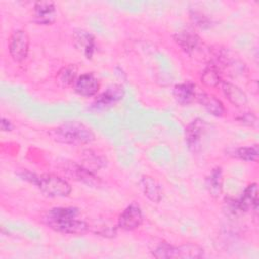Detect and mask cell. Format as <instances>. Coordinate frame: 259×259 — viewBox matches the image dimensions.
I'll return each mask as SVG.
<instances>
[{
  "mask_svg": "<svg viewBox=\"0 0 259 259\" xmlns=\"http://www.w3.org/2000/svg\"><path fill=\"white\" fill-rule=\"evenodd\" d=\"M73 85L76 93L84 97L95 95L99 89V82L97 78L91 73L82 74L76 79Z\"/></svg>",
  "mask_w": 259,
  "mask_h": 259,
  "instance_id": "cell-10",
  "label": "cell"
},
{
  "mask_svg": "<svg viewBox=\"0 0 259 259\" xmlns=\"http://www.w3.org/2000/svg\"><path fill=\"white\" fill-rule=\"evenodd\" d=\"M223 183H224V178H223L222 168L217 167L210 172V174L206 178V187L212 197L218 198L222 194Z\"/></svg>",
  "mask_w": 259,
  "mask_h": 259,
  "instance_id": "cell-18",
  "label": "cell"
},
{
  "mask_svg": "<svg viewBox=\"0 0 259 259\" xmlns=\"http://www.w3.org/2000/svg\"><path fill=\"white\" fill-rule=\"evenodd\" d=\"M238 206L241 212L248 211V210H256L258 206V187L257 183H251L249 184L242 196L237 199Z\"/></svg>",
  "mask_w": 259,
  "mask_h": 259,
  "instance_id": "cell-12",
  "label": "cell"
},
{
  "mask_svg": "<svg viewBox=\"0 0 259 259\" xmlns=\"http://www.w3.org/2000/svg\"><path fill=\"white\" fill-rule=\"evenodd\" d=\"M191 18L193 20L194 23H196V25L200 26V27H207L209 26V20L206 16H204L201 13L198 12H193L191 14Z\"/></svg>",
  "mask_w": 259,
  "mask_h": 259,
  "instance_id": "cell-23",
  "label": "cell"
},
{
  "mask_svg": "<svg viewBox=\"0 0 259 259\" xmlns=\"http://www.w3.org/2000/svg\"><path fill=\"white\" fill-rule=\"evenodd\" d=\"M234 153H235L234 156L240 160H243L246 162H257L259 149L257 145L250 146V147H241L236 149Z\"/></svg>",
  "mask_w": 259,
  "mask_h": 259,
  "instance_id": "cell-20",
  "label": "cell"
},
{
  "mask_svg": "<svg viewBox=\"0 0 259 259\" xmlns=\"http://www.w3.org/2000/svg\"><path fill=\"white\" fill-rule=\"evenodd\" d=\"M205 130V122L200 118L192 120L185 128V140L188 148L196 152L199 149L201 138Z\"/></svg>",
  "mask_w": 259,
  "mask_h": 259,
  "instance_id": "cell-9",
  "label": "cell"
},
{
  "mask_svg": "<svg viewBox=\"0 0 259 259\" xmlns=\"http://www.w3.org/2000/svg\"><path fill=\"white\" fill-rule=\"evenodd\" d=\"M141 189L144 195L153 202H159L162 198V188L159 182L152 176L144 175L140 180Z\"/></svg>",
  "mask_w": 259,
  "mask_h": 259,
  "instance_id": "cell-13",
  "label": "cell"
},
{
  "mask_svg": "<svg viewBox=\"0 0 259 259\" xmlns=\"http://www.w3.org/2000/svg\"><path fill=\"white\" fill-rule=\"evenodd\" d=\"M77 79V67L75 65H68L64 67L58 74L57 81L62 87H68L75 83Z\"/></svg>",
  "mask_w": 259,
  "mask_h": 259,
  "instance_id": "cell-19",
  "label": "cell"
},
{
  "mask_svg": "<svg viewBox=\"0 0 259 259\" xmlns=\"http://www.w3.org/2000/svg\"><path fill=\"white\" fill-rule=\"evenodd\" d=\"M197 100L207 112L214 116H222L225 113L224 104L219 98H217L212 94L201 93L197 96Z\"/></svg>",
  "mask_w": 259,
  "mask_h": 259,
  "instance_id": "cell-17",
  "label": "cell"
},
{
  "mask_svg": "<svg viewBox=\"0 0 259 259\" xmlns=\"http://www.w3.org/2000/svg\"><path fill=\"white\" fill-rule=\"evenodd\" d=\"M80 211L77 207H55L50 209L44 221L56 232L71 235H82L88 231V225L78 219Z\"/></svg>",
  "mask_w": 259,
  "mask_h": 259,
  "instance_id": "cell-1",
  "label": "cell"
},
{
  "mask_svg": "<svg viewBox=\"0 0 259 259\" xmlns=\"http://www.w3.org/2000/svg\"><path fill=\"white\" fill-rule=\"evenodd\" d=\"M73 42L76 49L87 59L92 57L95 49V39L90 32L82 29L75 31L73 34Z\"/></svg>",
  "mask_w": 259,
  "mask_h": 259,
  "instance_id": "cell-11",
  "label": "cell"
},
{
  "mask_svg": "<svg viewBox=\"0 0 259 259\" xmlns=\"http://www.w3.org/2000/svg\"><path fill=\"white\" fill-rule=\"evenodd\" d=\"M33 20L37 24L50 25L55 22L57 18V10L55 3L52 1H37L34 3Z\"/></svg>",
  "mask_w": 259,
  "mask_h": 259,
  "instance_id": "cell-8",
  "label": "cell"
},
{
  "mask_svg": "<svg viewBox=\"0 0 259 259\" xmlns=\"http://www.w3.org/2000/svg\"><path fill=\"white\" fill-rule=\"evenodd\" d=\"M201 82L207 87H215L221 82L220 72L217 67H207L201 75Z\"/></svg>",
  "mask_w": 259,
  "mask_h": 259,
  "instance_id": "cell-21",
  "label": "cell"
},
{
  "mask_svg": "<svg viewBox=\"0 0 259 259\" xmlns=\"http://www.w3.org/2000/svg\"><path fill=\"white\" fill-rule=\"evenodd\" d=\"M173 95L178 103L182 105L189 104L195 97V85L192 82L177 84L173 89Z\"/></svg>",
  "mask_w": 259,
  "mask_h": 259,
  "instance_id": "cell-16",
  "label": "cell"
},
{
  "mask_svg": "<svg viewBox=\"0 0 259 259\" xmlns=\"http://www.w3.org/2000/svg\"><path fill=\"white\" fill-rule=\"evenodd\" d=\"M143 222V213L137 203H131L119 215L117 225L125 231H133L141 226Z\"/></svg>",
  "mask_w": 259,
  "mask_h": 259,
  "instance_id": "cell-7",
  "label": "cell"
},
{
  "mask_svg": "<svg viewBox=\"0 0 259 259\" xmlns=\"http://www.w3.org/2000/svg\"><path fill=\"white\" fill-rule=\"evenodd\" d=\"M123 95L124 89L121 85H111L95 99L92 107L96 110L107 109L122 99Z\"/></svg>",
  "mask_w": 259,
  "mask_h": 259,
  "instance_id": "cell-6",
  "label": "cell"
},
{
  "mask_svg": "<svg viewBox=\"0 0 259 259\" xmlns=\"http://www.w3.org/2000/svg\"><path fill=\"white\" fill-rule=\"evenodd\" d=\"M175 41L186 53H192L199 44L198 35L190 29H183L174 35Z\"/></svg>",
  "mask_w": 259,
  "mask_h": 259,
  "instance_id": "cell-14",
  "label": "cell"
},
{
  "mask_svg": "<svg viewBox=\"0 0 259 259\" xmlns=\"http://www.w3.org/2000/svg\"><path fill=\"white\" fill-rule=\"evenodd\" d=\"M12 127H13V125H12V123H11L8 119H6V118H4V117L1 119V130H2L3 132L11 131Z\"/></svg>",
  "mask_w": 259,
  "mask_h": 259,
  "instance_id": "cell-25",
  "label": "cell"
},
{
  "mask_svg": "<svg viewBox=\"0 0 259 259\" xmlns=\"http://www.w3.org/2000/svg\"><path fill=\"white\" fill-rule=\"evenodd\" d=\"M53 139L59 143L81 146L91 143L95 139L92 130L79 121L66 122L51 132Z\"/></svg>",
  "mask_w": 259,
  "mask_h": 259,
  "instance_id": "cell-2",
  "label": "cell"
},
{
  "mask_svg": "<svg viewBox=\"0 0 259 259\" xmlns=\"http://www.w3.org/2000/svg\"><path fill=\"white\" fill-rule=\"evenodd\" d=\"M84 162H85V164L83 165V167H85L86 169H88L92 172L94 170L101 168L104 164V160L101 157L97 156L92 151H87V154L85 155V158H84Z\"/></svg>",
  "mask_w": 259,
  "mask_h": 259,
  "instance_id": "cell-22",
  "label": "cell"
},
{
  "mask_svg": "<svg viewBox=\"0 0 259 259\" xmlns=\"http://www.w3.org/2000/svg\"><path fill=\"white\" fill-rule=\"evenodd\" d=\"M8 49L13 61L20 63L25 60L29 50V37L26 31L22 29L14 30L10 36Z\"/></svg>",
  "mask_w": 259,
  "mask_h": 259,
  "instance_id": "cell-5",
  "label": "cell"
},
{
  "mask_svg": "<svg viewBox=\"0 0 259 259\" xmlns=\"http://www.w3.org/2000/svg\"><path fill=\"white\" fill-rule=\"evenodd\" d=\"M202 255V248L191 243L176 247L162 242L153 251V256L156 258H199Z\"/></svg>",
  "mask_w": 259,
  "mask_h": 259,
  "instance_id": "cell-4",
  "label": "cell"
},
{
  "mask_svg": "<svg viewBox=\"0 0 259 259\" xmlns=\"http://www.w3.org/2000/svg\"><path fill=\"white\" fill-rule=\"evenodd\" d=\"M29 180L50 197H64L69 195L72 190L68 181L55 174H41L37 176L29 173Z\"/></svg>",
  "mask_w": 259,
  "mask_h": 259,
  "instance_id": "cell-3",
  "label": "cell"
},
{
  "mask_svg": "<svg viewBox=\"0 0 259 259\" xmlns=\"http://www.w3.org/2000/svg\"><path fill=\"white\" fill-rule=\"evenodd\" d=\"M223 91L227 99L237 107L244 106L248 102L246 93L239 86L233 83L223 82Z\"/></svg>",
  "mask_w": 259,
  "mask_h": 259,
  "instance_id": "cell-15",
  "label": "cell"
},
{
  "mask_svg": "<svg viewBox=\"0 0 259 259\" xmlns=\"http://www.w3.org/2000/svg\"><path fill=\"white\" fill-rule=\"evenodd\" d=\"M241 122L245 123V124H248V125H253L254 122H256V117L251 114L250 112H247L245 114H243L241 117L238 118Z\"/></svg>",
  "mask_w": 259,
  "mask_h": 259,
  "instance_id": "cell-24",
  "label": "cell"
}]
</instances>
